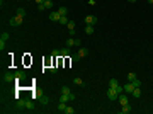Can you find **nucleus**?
I'll list each match as a JSON object with an SVG mask.
<instances>
[{
	"label": "nucleus",
	"mask_w": 153,
	"mask_h": 114,
	"mask_svg": "<svg viewBox=\"0 0 153 114\" xmlns=\"http://www.w3.org/2000/svg\"><path fill=\"white\" fill-rule=\"evenodd\" d=\"M73 83H75V85H83V80H82L80 77H75L73 78Z\"/></svg>",
	"instance_id": "nucleus-20"
},
{
	"label": "nucleus",
	"mask_w": 153,
	"mask_h": 114,
	"mask_svg": "<svg viewBox=\"0 0 153 114\" xmlns=\"http://www.w3.org/2000/svg\"><path fill=\"white\" fill-rule=\"evenodd\" d=\"M131 83H133L134 87H140V85H141V82H140V78H134V80L131 82Z\"/></svg>",
	"instance_id": "nucleus-30"
},
{
	"label": "nucleus",
	"mask_w": 153,
	"mask_h": 114,
	"mask_svg": "<svg viewBox=\"0 0 153 114\" xmlns=\"http://www.w3.org/2000/svg\"><path fill=\"white\" fill-rule=\"evenodd\" d=\"M58 12H60V16H66V14H68V9H66V7H60V9H58Z\"/></svg>",
	"instance_id": "nucleus-21"
},
{
	"label": "nucleus",
	"mask_w": 153,
	"mask_h": 114,
	"mask_svg": "<svg viewBox=\"0 0 153 114\" xmlns=\"http://www.w3.org/2000/svg\"><path fill=\"white\" fill-rule=\"evenodd\" d=\"M68 22H70L68 17H66V16H61V19H60V24H61V26H66Z\"/></svg>",
	"instance_id": "nucleus-19"
},
{
	"label": "nucleus",
	"mask_w": 153,
	"mask_h": 114,
	"mask_svg": "<svg viewBox=\"0 0 153 114\" xmlns=\"http://www.w3.org/2000/svg\"><path fill=\"white\" fill-rule=\"evenodd\" d=\"M44 9H46V7H44V4H41V5H37V10H41V12H43V10H44Z\"/></svg>",
	"instance_id": "nucleus-31"
},
{
	"label": "nucleus",
	"mask_w": 153,
	"mask_h": 114,
	"mask_svg": "<svg viewBox=\"0 0 153 114\" xmlns=\"http://www.w3.org/2000/svg\"><path fill=\"white\" fill-rule=\"evenodd\" d=\"M53 5H55V4H53V0H44V7L46 9H53Z\"/></svg>",
	"instance_id": "nucleus-23"
},
{
	"label": "nucleus",
	"mask_w": 153,
	"mask_h": 114,
	"mask_svg": "<svg viewBox=\"0 0 153 114\" xmlns=\"http://www.w3.org/2000/svg\"><path fill=\"white\" fill-rule=\"evenodd\" d=\"M34 2H36L37 5H41V4H44V0H34Z\"/></svg>",
	"instance_id": "nucleus-34"
},
{
	"label": "nucleus",
	"mask_w": 153,
	"mask_h": 114,
	"mask_svg": "<svg viewBox=\"0 0 153 114\" xmlns=\"http://www.w3.org/2000/svg\"><path fill=\"white\" fill-rule=\"evenodd\" d=\"M123 87H124V92H126V94H133V90L136 89L131 82H129V83H126V85H123Z\"/></svg>",
	"instance_id": "nucleus-8"
},
{
	"label": "nucleus",
	"mask_w": 153,
	"mask_h": 114,
	"mask_svg": "<svg viewBox=\"0 0 153 114\" xmlns=\"http://www.w3.org/2000/svg\"><path fill=\"white\" fill-rule=\"evenodd\" d=\"M39 101H41V104H48V102H49V99L46 97V95H39Z\"/></svg>",
	"instance_id": "nucleus-26"
},
{
	"label": "nucleus",
	"mask_w": 153,
	"mask_h": 114,
	"mask_svg": "<svg viewBox=\"0 0 153 114\" xmlns=\"http://www.w3.org/2000/svg\"><path fill=\"white\" fill-rule=\"evenodd\" d=\"M76 109H73L72 106H66V109H65V114H75Z\"/></svg>",
	"instance_id": "nucleus-18"
},
{
	"label": "nucleus",
	"mask_w": 153,
	"mask_h": 114,
	"mask_svg": "<svg viewBox=\"0 0 153 114\" xmlns=\"http://www.w3.org/2000/svg\"><path fill=\"white\" fill-rule=\"evenodd\" d=\"M70 60H72L73 63H75V61H78V60H80V56H78V53H76V55H70Z\"/></svg>",
	"instance_id": "nucleus-27"
},
{
	"label": "nucleus",
	"mask_w": 153,
	"mask_h": 114,
	"mask_svg": "<svg viewBox=\"0 0 153 114\" xmlns=\"http://www.w3.org/2000/svg\"><path fill=\"white\" fill-rule=\"evenodd\" d=\"M17 16H20V17H26V10L22 7H19L17 9Z\"/></svg>",
	"instance_id": "nucleus-24"
},
{
	"label": "nucleus",
	"mask_w": 153,
	"mask_h": 114,
	"mask_svg": "<svg viewBox=\"0 0 153 114\" xmlns=\"http://www.w3.org/2000/svg\"><path fill=\"white\" fill-rule=\"evenodd\" d=\"M65 109H66V102H61L60 101V104H58V111H60V112H65Z\"/></svg>",
	"instance_id": "nucleus-16"
},
{
	"label": "nucleus",
	"mask_w": 153,
	"mask_h": 114,
	"mask_svg": "<svg viewBox=\"0 0 153 114\" xmlns=\"http://www.w3.org/2000/svg\"><path fill=\"white\" fill-rule=\"evenodd\" d=\"M4 82H16V73H10V72H7V73L4 75Z\"/></svg>",
	"instance_id": "nucleus-5"
},
{
	"label": "nucleus",
	"mask_w": 153,
	"mask_h": 114,
	"mask_svg": "<svg viewBox=\"0 0 153 114\" xmlns=\"http://www.w3.org/2000/svg\"><path fill=\"white\" fill-rule=\"evenodd\" d=\"M107 99L109 101H117V99H119V92H117L116 89H112V87H109L107 89Z\"/></svg>",
	"instance_id": "nucleus-1"
},
{
	"label": "nucleus",
	"mask_w": 153,
	"mask_h": 114,
	"mask_svg": "<svg viewBox=\"0 0 153 114\" xmlns=\"http://www.w3.org/2000/svg\"><path fill=\"white\" fill-rule=\"evenodd\" d=\"M134 78H138V77H136V73H133V72H131V73H128V80H129V82H133Z\"/></svg>",
	"instance_id": "nucleus-28"
},
{
	"label": "nucleus",
	"mask_w": 153,
	"mask_h": 114,
	"mask_svg": "<svg viewBox=\"0 0 153 114\" xmlns=\"http://www.w3.org/2000/svg\"><path fill=\"white\" fill-rule=\"evenodd\" d=\"M60 51H61V56H70V55H72V51H70L68 46H65L63 49H60Z\"/></svg>",
	"instance_id": "nucleus-13"
},
{
	"label": "nucleus",
	"mask_w": 153,
	"mask_h": 114,
	"mask_svg": "<svg viewBox=\"0 0 153 114\" xmlns=\"http://www.w3.org/2000/svg\"><path fill=\"white\" fill-rule=\"evenodd\" d=\"M16 107H17V111H22L26 107V101H22V99H20V101H17L16 102Z\"/></svg>",
	"instance_id": "nucleus-11"
},
{
	"label": "nucleus",
	"mask_w": 153,
	"mask_h": 114,
	"mask_svg": "<svg viewBox=\"0 0 153 114\" xmlns=\"http://www.w3.org/2000/svg\"><path fill=\"white\" fill-rule=\"evenodd\" d=\"M128 2H129V4H134V2H136V0H128Z\"/></svg>",
	"instance_id": "nucleus-36"
},
{
	"label": "nucleus",
	"mask_w": 153,
	"mask_h": 114,
	"mask_svg": "<svg viewBox=\"0 0 153 114\" xmlns=\"http://www.w3.org/2000/svg\"><path fill=\"white\" fill-rule=\"evenodd\" d=\"M146 2H148V4H150V5H153V0H146Z\"/></svg>",
	"instance_id": "nucleus-35"
},
{
	"label": "nucleus",
	"mask_w": 153,
	"mask_h": 114,
	"mask_svg": "<svg viewBox=\"0 0 153 114\" xmlns=\"http://www.w3.org/2000/svg\"><path fill=\"white\" fill-rule=\"evenodd\" d=\"M85 34H94V26H90V24L85 26Z\"/></svg>",
	"instance_id": "nucleus-15"
},
{
	"label": "nucleus",
	"mask_w": 153,
	"mask_h": 114,
	"mask_svg": "<svg viewBox=\"0 0 153 114\" xmlns=\"http://www.w3.org/2000/svg\"><path fill=\"white\" fill-rule=\"evenodd\" d=\"M85 24L95 26V24H97V17H95V16H87V17H85Z\"/></svg>",
	"instance_id": "nucleus-6"
},
{
	"label": "nucleus",
	"mask_w": 153,
	"mask_h": 114,
	"mask_svg": "<svg viewBox=\"0 0 153 114\" xmlns=\"http://www.w3.org/2000/svg\"><path fill=\"white\" fill-rule=\"evenodd\" d=\"M9 39V33H2V36H0V41H7Z\"/></svg>",
	"instance_id": "nucleus-29"
},
{
	"label": "nucleus",
	"mask_w": 153,
	"mask_h": 114,
	"mask_svg": "<svg viewBox=\"0 0 153 114\" xmlns=\"http://www.w3.org/2000/svg\"><path fill=\"white\" fill-rule=\"evenodd\" d=\"M78 56H80V58L89 56V49H87V48H80V49H78Z\"/></svg>",
	"instance_id": "nucleus-9"
},
{
	"label": "nucleus",
	"mask_w": 153,
	"mask_h": 114,
	"mask_svg": "<svg viewBox=\"0 0 153 114\" xmlns=\"http://www.w3.org/2000/svg\"><path fill=\"white\" fill-rule=\"evenodd\" d=\"M60 19H61V16H60V12H51L49 14V20H53V22H60Z\"/></svg>",
	"instance_id": "nucleus-7"
},
{
	"label": "nucleus",
	"mask_w": 153,
	"mask_h": 114,
	"mask_svg": "<svg viewBox=\"0 0 153 114\" xmlns=\"http://www.w3.org/2000/svg\"><path fill=\"white\" fill-rule=\"evenodd\" d=\"M131 95H134L136 99H140V95H141V89H140V87H136V89L133 90V94H131Z\"/></svg>",
	"instance_id": "nucleus-17"
},
{
	"label": "nucleus",
	"mask_w": 153,
	"mask_h": 114,
	"mask_svg": "<svg viewBox=\"0 0 153 114\" xmlns=\"http://www.w3.org/2000/svg\"><path fill=\"white\" fill-rule=\"evenodd\" d=\"M32 107H34V104H32V102L29 101V99H26V109H29V111H31Z\"/></svg>",
	"instance_id": "nucleus-25"
},
{
	"label": "nucleus",
	"mask_w": 153,
	"mask_h": 114,
	"mask_svg": "<svg viewBox=\"0 0 153 114\" xmlns=\"http://www.w3.org/2000/svg\"><path fill=\"white\" fill-rule=\"evenodd\" d=\"M76 44V39H72V37H70L68 41H66V46H68V48H72V46H75Z\"/></svg>",
	"instance_id": "nucleus-22"
},
{
	"label": "nucleus",
	"mask_w": 153,
	"mask_h": 114,
	"mask_svg": "<svg viewBox=\"0 0 153 114\" xmlns=\"http://www.w3.org/2000/svg\"><path fill=\"white\" fill-rule=\"evenodd\" d=\"M27 78V73H26L24 70H19V72H16V82L19 80H26Z\"/></svg>",
	"instance_id": "nucleus-3"
},
{
	"label": "nucleus",
	"mask_w": 153,
	"mask_h": 114,
	"mask_svg": "<svg viewBox=\"0 0 153 114\" xmlns=\"http://www.w3.org/2000/svg\"><path fill=\"white\" fill-rule=\"evenodd\" d=\"M119 104L121 106H126V104H129V99H128V95H126V92H123V94H119Z\"/></svg>",
	"instance_id": "nucleus-4"
},
{
	"label": "nucleus",
	"mask_w": 153,
	"mask_h": 114,
	"mask_svg": "<svg viewBox=\"0 0 153 114\" xmlns=\"http://www.w3.org/2000/svg\"><path fill=\"white\" fill-rule=\"evenodd\" d=\"M4 48H5V41H0V49L4 51Z\"/></svg>",
	"instance_id": "nucleus-33"
},
{
	"label": "nucleus",
	"mask_w": 153,
	"mask_h": 114,
	"mask_svg": "<svg viewBox=\"0 0 153 114\" xmlns=\"http://www.w3.org/2000/svg\"><path fill=\"white\" fill-rule=\"evenodd\" d=\"M49 72H51V73H56L58 68H56V66H51V68H49Z\"/></svg>",
	"instance_id": "nucleus-32"
},
{
	"label": "nucleus",
	"mask_w": 153,
	"mask_h": 114,
	"mask_svg": "<svg viewBox=\"0 0 153 114\" xmlns=\"http://www.w3.org/2000/svg\"><path fill=\"white\" fill-rule=\"evenodd\" d=\"M66 27H68V31H70V34H75V22H73V20H70L68 24H66Z\"/></svg>",
	"instance_id": "nucleus-10"
},
{
	"label": "nucleus",
	"mask_w": 153,
	"mask_h": 114,
	"mask_svg": "<svg viewBox=\"0 0 153 114\" xmlns=\"http://www.w3.org/2000/svg\"><path fill=\"white\" fill-rule=\"evenodd\" d=\"M22 20H24V17L16 16V17H12V19L9 20V24H10V26H20V24H22Z\"/></svg>",
	"instance_id": "nucleus-2"
},
{
	"label": "nucleus",
	"mask_w": 153,
	"mask_h": 114,
	"mask_svg": "<svg viewBox=\"0 0 153 114\" xmlns=\"http://www.w3.org/2000/svg\"><path fill=\"white\" fill-rule=\"evenodd\" d=\"M61 94H65V95H72V89H70L68 85H63V87H61Z\"/></svg>",
	"instance_id": "nucleus-12"
},
{
	"label": "nucleus",
	"mask_w": 153,
	"mask_h": 114,
	"mask_svg": "<svg viewBox=\"0 0 153 114\" xmlns=\"http://www.w3.org/2000/svg\"><path fill=\"white\" fill-rule=\"evenodd\" d=\"M131 106H129V104H126V106H123V109H121V114H129L131 112Z\"/></svg>",
	"instance_id": "nucleus-14"
}]
</instances>
